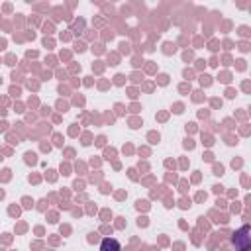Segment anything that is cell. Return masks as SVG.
I'll return each mask as SVG.
<instances>
[{
    "instance_id": "obj_2",
    "label": "cell",
    "mask_w": 251,
    "mask_h": 251,
    "mask_svg": "<svg viewBox=\"0 0 251 251\" xmlns=\"http://www.w3.org/2000/svg\"><path fill=\"white\" fill-rule=\"evenodd\" d=\"M100 251H122V245L114 237H104L100 243Z\"/></svg>"
},
{
    "instance_id": "obj_1",
    "label": "cell",
    "mask_w": 251,
    "mask_h": 251,
    "mask_svg": "<svg viewBox=\"0 0 251 251\" xmlns=\"http://www.w3.org/2000/svg\"><path fill=\"white\" fill-rule=\"evenodd\" d=\"M231 243L235 245L237 251H249L251 247V239H249V226H243L241 229H237L231 237Z\"/></svg>"
}]
</instances>
